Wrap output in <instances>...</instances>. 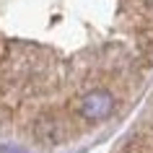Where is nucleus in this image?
I'll list each match as a JSON object with an SVG mask.
<instances>
[{
	"mask_svg": "<svg viewBox=\"0 0 153 153\" xmlns=\"http://www.w3.org/2000/svg\"><path fill=\"white\" fill-rule=\"evenodd\" d=\"M114 112V96L106 88H94L78 99V114L88 122L106 120Z\"/></svg>",
	"mask_w": 153,
	"mask_h": 153,
	"instance_id": "1",
	"label": "nucleus"
},
{
	"mask_svg": "<svg viewBox=\"0 0 153 153\" xmlns=\"http://www.w3.org/2000/svg\"><path fill=\"white\" fill-rule=\"evenodd\" d=\"M34 137L42 145H60L68 140V127L57 114H42L34 122Z\"/></svg>",
	"mask_w": 153,
	"mask_h": 153,
	"instance_id": "2",
	"label": "nucleus"
},
{
	"mask_svg": "<svg viewBox=\"0 0 153 153\" xmlns=\"http://www.w3.org/2000/svg\"><path fill=\"white\" fill-rule=\"evenodd\" d=\"M122 153H153V132L151 130H137L125 143Z\"/></svg>",
	"mask_w": 153,
	"mask_h": 153,
	"instance_id": "3",
	"label": "nucleus"
},
{
	"mask_svg": "<svg viewBox=\"0 0 153 153\" xmlns=\"http://www.w3.org/2000/svg\"><path fill=\"white\" fill-rule=\"evenodd\" d=\"M137 47L143 55H153V29H140L137 31Z\"/></svg>",
	"mask_w": 153,
	"mask_h": 153,
	"instance_id": "4",
	"label": "nucleus"
},
{
	"mask_svg": "<svg viewBox=\"0 0 153 153\" xmlns=\"http://www.w3.org/2000/svg\"><path fill=\"white\" fill-rule=\"evenodd\" d=\"M145 3H148V5H151V8H153V0H145Z\"/></svg>",
	"mask_w": 153,
	"mask_h": 153,
	"instance_id": "5",
	"label": "nucleus"
},
{
	"mask_svg": "<svg viewBox=\"0 0 153 153\" xmlns=\"http://www.w3.org/2000/svg\"><path fill=\"white\" fill-rule=\"evenodd\" d=\"M5 153H18V151H8V148H5Z\"/></svg>",
	"mask_w": 153,
	"mask_h": 153,
	"instance_id": "6",
	"label": "nucleus"
}]
</instances>
